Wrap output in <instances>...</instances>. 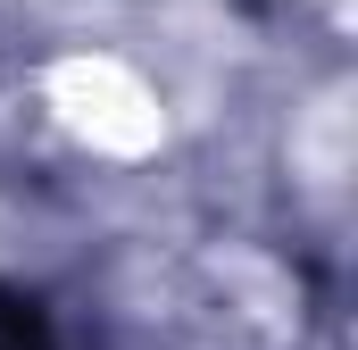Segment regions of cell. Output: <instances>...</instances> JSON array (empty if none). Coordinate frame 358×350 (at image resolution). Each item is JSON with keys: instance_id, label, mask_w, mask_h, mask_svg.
Returning <instances> with one entry per match:
<instances>
[{"instance_id": "obj_1", "label": "cell", "mask_w": 358, "mask_h": 350, "mask_svg": "<svg viewBox=\"0 0 358 350\" xmlns=\"http://www.w3.org/2000/svg\"><path fill=\"white\" fill-rule=\"evenodd\" d=\"M0 350H50L42 309H34V300H17V292H0Z\"/></svg>"}]
</instances>
